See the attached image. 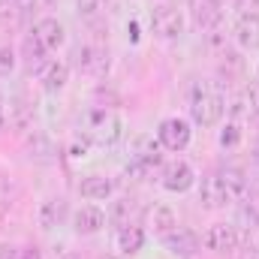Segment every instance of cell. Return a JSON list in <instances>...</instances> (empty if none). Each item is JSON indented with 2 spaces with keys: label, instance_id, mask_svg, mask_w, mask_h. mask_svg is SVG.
<instances>
[{
  "label": "cell",
  "instance_id": "1",
  "mask_svg": "<svg viewBox=\"0 0 259 259\" xmlns=\"http://www.w3.org/2000/svg\"><path fill=\"white\" fill-rule=\"evenodd\" d=\"M124 118L115 109H94L84 118V139L97 148H115L124 139Z\"/></svg>",
  "mask_w": 259,
  "mask_h": 259
},
{
  "label": "cell",
  "instance_id": "2",
  "mask_svg": "<svg viewBox=\"0 0 259 259\" xmlns=\"http://www.w3.org/2000/svg\"><path fill=\"white\" fill-rule=\"evenodd\" d=\"M226 115V100L214 84H196L190 91V121L196 127H217Z\"/></svg>",
  "mask_w": 259,
  "mask_h": 259
},
{
  "label": "cell",
  "instance_id": "3",
  "mask_svg": "<svg viewBox=\"0 0 259 259\" xmlns=\"http://www.w3.org/2000/svg\"><path fill=\"white\" fill-rule=\"evenodd\" d=\"M160 151H163V145L157 142V136H148V133L136 136L133 145H130V160L124 166V175L133 178V181H142L154 166H160V160H163Z\"/></svg>",
  "mask_w": 259,
  "mask_h": 259
},
{
  "label": "cell",
  "instance_id": "4",
  "mask_svg": "<svg viewBox=\"0 0 259 259\" xmlns=\"http://www.w3.org/2000/svg\"><path fill=\"white\" fill-rule=\"evenodd\" d=\"M184 27H187V18H184V12L175 3H157L151 9V33L157 39L175 42V39H181Z\"/></svg>",
  "mask_w": 259,
  "mask_h": 259
},
{
  "label": "cell",
  "instance_id": "5",
  "mask_svg": "<svg viewBox=\"0 0 259 259\" xmlns=\"http://www.w3.org/2000/svg\"><path fill=\"white\" fill-rule=\"evenodd\" d=\"M157 142L163 145V151H172V154H181L190 148L193 142V124L181 115H169L157 124Z\"/></svg>",
  "mask_w": 259,
  "mask_h": 259
},
{
  "label": "cell",
  "instance_id": "6",
  "mask_svg": "<svg viewBox=\"0 0 259 259\" xmlns=\"http://www.w3.org/2000/svg\"><path fill=\"white\" fill-rule=\"evenodd\" d=\"M160 187L166 193H187L196 187V169L187 160H169L160 169Z\"/></svg>",
  "mask_w": 259,
  "mask_h": 259
},
{
  "label": "cell",
  "instance_id": "7",
  "mask_svg": "<svg viewBox=\"0 0 259 259\" xmlns=\"http://www.w3.org/2000/svg\"><path fill=\"white\" fill-rule=\"evenodd\" d=\"M241 241V232L235 223H211L202 232V247L211 253H235Z\"/></svg>",
  "mask_w": 259,
  "mask_h": 259
},
{
  "label": "cell",
  "instance_id": "8",
  "mask_svg": "<svg viewBox=\"0 0 259 259\" xmlns=\"http://www.w3.org/2000/svg\"><path fill=\"white\" fill-rule=\"evenodd\" d=\"M30 36H33L46 52H58V49L66 42V27H64L61 18H55V15H42V18L33 24Z\"/></svg>",
  "mask_w": 259,
  "mask_h": 259
},
{
  "label": "cell",
  "instance_id": "9",
  "mask_svg": "<svg viewBox=\"0 0 259 259\" xmlns=\"http://www.w3.org/2000/svg\"><path fill=\"white\" fill-rule=\"evenodd\" d=\"M199 202H202V208H208V211L226 208V205L232 202V193L226 190L220 172H211V175H205V178L199 181Z\"/></svg>",
  "mask_w": 259,
  "mask_h": 259
},
{
  "label": "cell",
  "instance_id": "10",
  "mask_svg": "<svg viewBox=\"0 0 259 259\" xmlns=\"http://www.w3.org/2000/svg\"><path fill=\"white\" fill-rule=\"evenodd\" d=\"M232 42L241 52H259V12H241L232 24Z\"/></svg>",
  "mask_w": 259,
  "mask_h": 259
},
{
  "label": "cell",
  "instance_id": "11",
  "mask_svg": "<svg viewBox=\"0 0 259 259\" xmlns=\"http://www.w3.org/2000/svg\"><path fill=\"white\" fill-rule=\"evenodd\" d=\"M66 217H72V214H69V205H66L64 196H46V199L39 202V208H36V223H39V229H46V232L64 226Z\"/></svg>",
  "mask_w": 259,
  "mask_h": 259
},
{
  "label": "cell",
  "instance_id": "12",
  "mask_svg": "<svg viewBox=\"0 0 259 259\" xmlns=\"http://www.w3.org/2000/svg\"><path fill=\"white\" fill-rule=\"evenodd\" d=\"M160 241H163V247H166L169 253H175V256H181V259H193L196 250H199V244H202V238L196 235L193 229H187V226H181V223H178L169 235H163Z\"/></svg>",
  "mask_w": 259,
  "mask_h": 259
},
{
  "label": "cell",
  "instance_id": "13",
  "mask_svg": "<svg viewBox=\"0 0 259 259\" xmlns=\"http://www.w3.org/2000/svg\"><path fill=\"white\" fill-rule=\"evenodd\" d=\"M109 223V214L100 208V205H81L72 211V229L75 235H97L103 232Z\"/></svg>",
  "mask_w": 259,
  "mask_h": 259
},
{
  "label": "cell",
  "instance_id": "14",
  "mask_svg": "<svg viewBox=\"0 0 259 259\" xmlns=\"http://www.w3.org/2000/svg\"><path fill=\"white\" fill-rule=\"evenodd\" d=\"M78 196L88 202H109L115 196V181L109 175H84L78 184Z\"/></svg>",
  "mask_w": 259,
  "mask_h": 259
},
{
  "label": "cell",
  "instance_id": "15",
  "mask_svg": "<svg viewBox=\"0 0 259 259\" xmlns=\"http://www.w3.org/2000/svg\"><path fill=\"white\" fill-rule=\"evenodd\" d=\"M145 229L139 226V223H127V226H118V232H115V250L121 253V256H136L142 247H145Z\"/></svg>",
  "mask_w": 259,
  "mask_h": 259
},
{
  "label": "cell",
  "instance_id": "16",
  "mask_svg": "<svg viewBox=\"0 0 259 259\" xmlns=\"http://www.w3.org/2000/svg\"><path fill=\"white\" fill-rule=\"evenodd\" d=\"M223 0H196L193 21L199 24V30H217L223 21Z\"/></svg>",
  "mask_w": 259,
  "mask_h": 259
},
{
  "label": "cell",
  "instance_id": "17",
  "mask_svg": "<svg viewBox=\"0 0 259 259\" xmlns=\"http://www.w3.org/2000/svg\"><path fill=\"white\" fill-rule=\"evenodd\" d=\"M78 58V69L88 72V75H103L109 69V52L106 49H97V46H81L75 52Z\"/></svg>",
  "mask_w": 259,
  "mask_h": 259
},
{
  "label": "cell",
  "instance_id": "18",
  "mask_svg": "<svg viewBox=\"0 0 259 259\" xmlns=\"http://www.w3.org/2000/svg\"><path fill=\"white\" fill-rule=\"evenodd\" d=\"M39 81H42L46 94H61L69 81V64L66 61H49L39 72Z\"/></svg>",
  "mask_w": 259,
  "mask_h": 259
},
{
  "label": "cell",
  "instance_id": "19",
  "mask_svg": "<svg viewBox=\"0 0 259 259\" xmlns=\"http://www.w3.org/2000/svg\"><path fill=\"white\" fill-rule=\"evenodd\" d=\"M148 226H151V232H154L157 238H163V235H169V232L178 226V214H175L169 205H154L151 214H148Z\"/></svg>",
  "mask_w": 259,
  "mask_h": 259
},
{
  "label": "cell",
  "instance_id": "20",
  "mask_svg": "<svg viewBox=\"0 0 259 259\" xmlns=\"http://www.w3.org/2000/svg\"><path fill=\"white\" fill-rule=\"evenodd\" d=\"M3 115H6V121H9L15 130H27L33 109L27 106V100H24V97H9V100L3 103Z\"/></svg>",
  "mask_w": 259,
  "mask_h": 259
},
{
  "label": "cell",
  "instance_id": "21",
  "mask_svg": "<svg viewBox=\"0 0 259 259\" xmlns=\"http://www.w3.org/2000/svg\"><path fill=\"white\" fill-rule=\"evenodd\" d=\"M106 214H109V223H115V226H127V223H136V217H139V202H136L133 196L115 199V202H112V208H109Z\"/></svg>",
  "mask_w": 259,
  "mask_h": 259
},
{
  "label": "cell",
  "instance_id": "22",
  "mask_svg": "<svg viewBox=\"0 0 259 259\" xmlns=\"http://www.w3.org/2000/svg\"><path fill=\"white\" fill-rule=\"evenodd\" d=\"M220 178H223L226 190L232 193V199H244V196H247V175H244L238 166H226V169H220Z\"/></svg>",
  "mask_w": 259,
  "mask_h": 259
},
{
  "label": "cell",
  "instance_id": "23",
  "mask_svg": "<svg viewBox=\"0 0 259 259\" xmlns=\"http://www.w3.org/2000/svg\"><path fill=\"white\" fill-rule=\"evenodd\" d=\"M46 55H49V52H46L33 36H27V39H24V61H27V66H30L33 72H42V66L49 64V61H46Z\"/></svg>",
  "mask_w": 259,
  "mask_h": 259
},
{
  "label": "cell",
  "instance_id": "24",
  "mask_svg": "<svg viewBox=\"0 0 259 259\" xmlns=\"http://www.w3.org/2000/svg\"><path fill=\"white\" fill-rule=\"evenodd\" d=\"M238 232H250V229H259V208L256 202H241L238 208Z\"/></svg>",
  "mask_w": 259,
  "mask_h": 259
},
{
  "label": "cell",
  "instance_id": "25",
  "mask_svg": "<svg viewBox=\"0 0 259 259\" xmlns=\"http://www.w3.org/2000/svg\"><path fill=\"white\" fill-rule=\"evenodd\" d=\"M241 139H244V130H241L238 121H229L226 127L220 130V145H223V148H238Z\"/></svg>",
  "mask_w": 259,
  "mask_h": 259
},
{
  "label": "cell",
  "instance_id": "26",
  "mask_svg": "<svg viewBox=\"0 0 259 259\" xmlns=\"http://www.w3.org/2000/svg\"><path fill=\"white\" fill-rule=\"evenodd\" d=\"M18 64V52L12 46H0V78H9Z\"/></svg>",
  "mask_w": 259,
  "mask_h": 259
},
{
  "label": "cell",
  "instance_id": "27",
  "mask_svg": "<svg viewBox=\"0 0 259 259\" xmlns=\"http://www.w3.org/2000/svg\"><path fill=\"white\" fill-rule=\"evenodd\" d=\"M106 3H109V0H75V12H78L81 18H97V15L106 9Z\"/></svg>",
  "mask_w": 259,
  "mask_h": 259
},
{
  "label": "cell",
  "instance_id": "28",
  "mask_svg": "<svg viewBox=\"0 0 259 259\" xmlns=\"http://www.w3.org/2000/svg\"><path fill=\"white\" fill-rule=\"evenodd\" d=\"M244 103H247V109H250L253 115H259V78L247 84V91H244Z\"/></svg>",
  "mask_w": 259,
  "mask_h": 259
},
{
  "label": "cell",
  "instance_id": "29",
  "mask_svg": "<svg viewBox=\"0 0 259 259\" xmlns=\"http://www.w3.org/2000/svg\"><path fill=\"white\" fill-rule=\"evenodd\" d=\"M9 3H12V9H15L18 15H24V12H30L39 0H9Z\"/></svg>",
  "mask_w": 259,
  "mask_h": 259
},
{
  "label": "cell",
  "instance_id": "30",
  "mask_svg": "<svg viewBox=\"0 0 259 259\" xmlns=\"http://www.w3.org/2000/svg\"><path fill=\"white\" fill-rule=\"evenodd\" d=\"M0 259H18V250L12 244H0Z\"/></svg>",
  "mask_w": 259,
  "mask_h": 259
},
{
  "label": "cell",
  "instance_id": "31",
  "mask_svg": "<svg viewBox=\"0 0 259 259\" xmlns=\"http://www.w3.org/2000/svg\"><path fill=\"white\" fill-rule=\"evenodd\" d=\"M18 259H42V253L36 247H24V250H18Z\"/></svg>",
  "mask_w": 259,
  "mask_h": 259
},
{
  "label": "cell",
  "instance_id": "32",
  "mask_svg": "<svg viewBox=\"0 0 259 259\" xmlns=\"http://www.w3.org/2000/svg\"><path fill=\"white\" fill-rule=\"evenodd\" d=\"M3 103H6V100H3V94H0V127L6 124V115H3Z\"/></svg>",
  "mask_w": 259,
  "mask_h": 259
},
{
  "label": "cell",
  "instance_id": "33",
  "mask_svg": "<svg viewBox=\"0 0 259 259\" xmlns=\"http://www.w3.org/2000/svg\"><path fill=\"white\" fill-rule=\"evenodd\" d=\"M253 160H256V163H259V139H256V142H253Z\"/></svg>",
  "mask_w": 259,
  "mask_h": 259
},
{
  "label": "cell",
  "instance_id": "34",
  "mask_svg": "<svg viewBox=\"0 0 259 259\" xmlns=\"http://www.w3.org/2000/svg\"><path fill=\"white\" fill-rule=\"evenodd\" d=\"M61 259H84V256H81V253H64Z\"/></svg>",
  "mask_w": 259,
  "mask_h": 259
},
{
  "label": "cell",
  "instance_id": "35",
  "mask_svg": "<svg viewBox=\"0 0 259 259\" xmlns=\"http://www.w3.org/2000/svg\"><path fill=\"white\" fill-rule=\"evenodd\" d=\"M256 259H259V241H256Z\"/></svg>",
  "mask_w": 259,
  "mask_h": 259
},
{
  "label": "cell",
  "instance_id": "36",
  "mask_svg": "<svg viewBox=\"0 0 259 259\" xmlns=\"http://www.w3.org/2000/svg\"><path fill=\"white\" fill-rule=\"evenodd\" d=\"M256 78H259V64H256Z\"/></svg>",
  "mask_w": 259,
  "mask_h": 259
}]
</instances>
